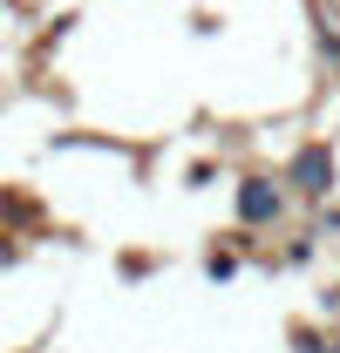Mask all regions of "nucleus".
Segmentation results:
<instances>
[{"label":"nucleus","mask_w":340,"mask_h":353,"mask_svg":"<svg viewBox=\"0 0 340 353\" xmlns=\"http://www.w3.org/2000/svg\"><path fill=\"white\" fill-rule=\"evenodd\" d=\"M286 190L306 197V204H327V197L340 190V157H334V143H299L293 157H286Z\"/></svg>","instance_id":"f257e3e1"},{"label":"nucleus","mask_w":340,"mask_h":353,"mask_svg":"<svg viewBox=\"0 0 340 353\" xmlns=\"http://www.w3.org/2000/svg\"><path fill=\"white\" fill-rule=\"evenodd\" d=\"M286 183H272V176H238V190H232V211H238V224L245 231H265V224L286 218Z\"/></svg>","instance_id":"f03ea898"},{"label":"nucleus","mask_w":340,"mask_h":353,"mask_svg":"<svg viewBox=\"0 0 340 353\" xmlns=\"http://www.w3.org/2000/svg\"><path fill=\"white\" fill-rule=\"evenodd\" d=\"M320 48H327V61H340V7L334 0H320Z\"/></svg>","instance_id":"7ed1b4c3"},{"label":"nucleus","mask_w":340,"mask_h":353,"mask_svg":"<svg viewBox=\"0 0 340 353\" xmlns=\"http://www.w3.org/2000/svg\"><path fill=\"white\" fill-rule=\"evenodd\" d=\"M205 272H211V279H232V272H238V252H211Z\"/></svg>","instance_id":"20e7f679"},{"label":"nucleus","mask_w":340,"mask_h":353,"mask_svg":"<svg viewBox=\"0 0 340 353\" xmlns=\"http://www.w3.org/2000/svg\"><path fill=\"white\" fill-rule=\"evenodd\" d=\"M320 238H340V211H334V204L320 211Z\"/></svg>","instance_id":"39448f33"},{"label":"nucleus","mask_w":340,"mask_h":353,"mask_svg":"<svg viewBox=\"0 0 340 353\" xmlns=\"http://www.w3.org/2000/svg\"><path fill=\"white\" fill-rule=\"evenodd\" d=\"M334 68H340V61H334Z\"/></svg>","instance_id":"423d86ee"}]
</instances>
